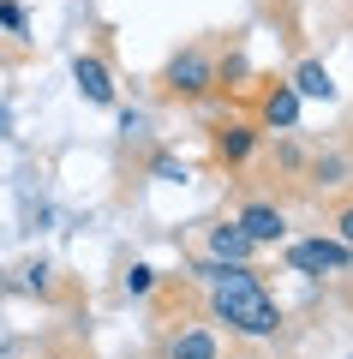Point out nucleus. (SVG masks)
I'll use <instances>...</instances> for the list:
<instances>
[{
  "instance_id": "1",
  "label": "nucleus",
  "mask_w": 353,
  "mask_h": 359,
  "mask_svg": "<svg viewBox=\"0 0 353 359\" xmlns=\"http://www.w3.org/2000/svg\"><path fill=\"white\" fill-rule=\"evenodd\" d=\"M198 282L210 287V318L227 335H240V341H276L281 306H276V294L264 287V276L252 264H215V257H204Z\"/></svg>"
},
{
  "instance_id": "2",
  "label": "nucleus",
  "mask_w": 353,
  "mask_h": 359,
  "mask_svg": "<svg viewBox=\"0 0 353 359\" xmlns=\"http://www.w3.org/2000/svg\"><path fill=\"white\" fill-rule=\"evenodd\" d=\"M162 90L180 96V102L210 96V90H215V48H210V42H186V48L162 66Z\"/></svg>"
},
{
  "instance_id": "3",
  "label": "nucleus",
  "mask_w": 353,
  "mask_h": 359,
  "mask_svg": "<svg viewBox=\"0 0 353 359\" xmlns=\"http://www.w3.org/2000/svg\"><path fill=\"white\" fill-rule=\"evenodd\" d=\"M288 264L300 269V276H347L353 269V252L341 240H300V245H288Z\"/></svg>"
},
{
  "instance_id": "4",
  "label": "nucleus",
  "mask_w": 353,
  "mask_h": 359,
  "mask_svg": "<svg viewBox=\"0 0 353 359\" xmlns=\"http://www.w3.org/2000/svg\"><path fill=\"white\" fill-rule=\"evenodd\" d=\"M300 126V96L288 78H264L258 90V132H293Z\"/></svg>"
},
{
  "instance_id": "5",
  "label": "nucleus",
  "mask_w": 353,
  "mask_h": 359,
  "mask_svg": "<svg viewBox=\"0 0 353 359\" xmlns=\"http://www.w3.org/2000/svg\"><path fill=\"white\" fill-rule=\"evenodd\" d=\"M234 222L246 228V240H252L258 252H264V245H281V240H288V210L269 204V198H246Z\"/></svg>"
},
{
  "instance_id": "6",
  "label": "nucleus",
  "mask_w": 353,
  "mask_h": 359,
  "mask_svg": "<svg viewBox=\"0 0 353 359\" xmlns=\"http://www.w3.org/2000/svg\"><path fill=\"white\" fill-rule=\"evenodd\" d=\"M156 353L162 359H222V335H215L210 323H174Z\"/></svg>"
},
{
  "instance_id": "7",
  "label": "nucleus",
  "mask_w": 353,
  "mask_h": 359,
  "mask_svg": "<svg viewBox=\"0 0 353 359\" xmlns=\"http://www.w3.org/2000/svg\"><path fill=\"white\" fill-rule=\"evenodd\" d=\"M258 138H264V132H258L252 120H222V126H210V150H215L222 168H246L252 150H258Z\"/></svg>"
},
{
  "instance_id": "8",
  "label": "nucleus",
  "mask_w": 353,
  "mask_h": 359,
  "mask_svg": "<svg viewBox=\"0 0 353 359\" xmlns=\"http://www.w3.org/2000/svg\"><path fill=\"white\" fill-rule=\"evenodd\" d=\"M72 84H78V96H84L90 108H114V72H108L102 54H78L72 60Z\"/></svg>"
},
{
  "instance_id": "9",
  "label": "nucleus",
  "mask_w": 353,
  "mask_h": 359,
  "mask_svg": "<svg viewBox=\"0 0 353 359\" xmlns=\"http://www.w3.org/2000/svg\"><path fill=\"white\" fill-rule=\"evenodd\" d=\"M204 252H210L215 264H252V257H258V245L246 240V228H240V222H215V228L204 233Z\"/></svg>"
},
{
  "instance_id": "10",
  "label": "nucleus",
  "mask_w": 353,
  "mask_h": 359,
  "mask_svg": "<svg viewBox=\"0 0 353 359\" xmlns=\"http://www.w3.org/2000/svg\"><path fill=\"white\" fill-rule=\"evenodd\" d=\"M288 84H293V96H300V102H335V78H329V66L317 60V54H305V60L293 66Z\"/></svg>"
},
{
  "instance_id": "11",
  "label": "nucleus",
  "mask_w": 353,
  "mask_h": 359,
  "mask_svg": "<svg viewBox=\"0 0 353 359\" xmlns=\"http://www.w3.org/2000/svg\"><path fill=\"white\" fill-rule=\"evenodd\" d=\"M276 168L281 174H305V150L288 138V132H276Z\"/></svg>"
},
{
  "instance_id": "12",
  "label": "nucleus",
  "mask_w": 353,
  "mask_h": 359,
  "mask_svg": "<svg viewBox=\"0 0 353 359\" xmlns=\"http://www.w3.org/2000/svg\"><path fill=\"white\" fill-rule=\"evenodd\" d=\"M120 287H126L132 299H150V294H156V269H150V264H132V269H126V282H120Z\"/></svg>"
},
{
  "instance_id": "13",
  "label": "nucleus",
  "mask_w": 353,
  "mask_h": 359,
  "mask_svg": "<svg viewBox=\"0 0 353 359\" xmlns=\"http://www.w3.org/2000/svg\"><path fill=\"white\" fill-rule=\"evenodd\" d=\"M150 174H156V180H168V186H186V180H192V168L180 162V156H156V162H150Z\"/></svg>"
},
{
  "instance_id": "14",
  "label": "nucleus",
  "mask_w": 353,
  "mask_h": 359,
  "mask_svg": "<svg viewBox=\"0 0 353 359\" xmlns=\"http://www.w3.org/2000/svg\"><path fill=\"white\" fill-rule=\"evenodd\" d=\"M329 228H335V240H341V245L353 252V198H347V204H335V210H329Z\"/></svg>"
},
{
  "instance_id": "15",
  "label": "nucleus",
  "mask_w": 353,
  "mask_h": 359,
  "mask_svg": "<svg viewBox=\"0 0 353 359\" xmlns=\"http://www.w3.org/2000/svg\"><path fill=\"white\" fill-rule=\"evenodd\" d=\"M0 25H6V30H13V36H25V6H18V0H0Z\"/></svg>"
},
{
  "instance_id": "16",
  "label": "nucleus",
  "mask_w": 353,
  "mask_h": 359,
  "mask_svg": "<svg viewBox=\"0 0 353 359\" xmlns=\"http://www.w3.org/2000/svg\"><path fill=\"white\" fill-rule=\"evenodd\" d=\"M347 306H353V287H347Z\"/></svg>"
},
{
  "instance_id": "17",
  "label": "nucleus",
  "mask_w": 353,
  "mask_h": 359,
  "mask_svg": "<svg viewBox=\"0 0 353 359\" xmlns=\"http://www.w3.org/2000/svg\"><path fill=\"white\" fill-rule=\"evenodd\" d=\"M240 359H252V353H240Z\"/></svg>"
},
{
  "instance_id": "18",
  "label": "nucleus",
  "mask_w": 353,
  "mask_h": 359,
  "mask_svg": "<svg viewBox=\"0 0 353 359\" xmlns=\"http://www.w3.org/2000/svg\"><path fill=\"white\" fill-rule=\"evenodd\" d=\"M347 359H353V353H347Z\"/></svg>"
}]
</instances>
